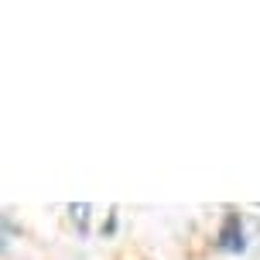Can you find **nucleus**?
Listing matches in <instances>:
<instances>
[{
    "instance_id": "nucleus-1",
    "label": "nucleus",
    "mask_w": 260,
    "mask_h": 260,
    "mask_svg": "<svg viewBox=\"0 0 260 260\" xmlns=\"http://www.w3.org/2000/svg\"><path fill=\"white\" fill-rule=\"evenodd\" d=\"M216 247L226 250V253H243L247 250V240H243V226H240V212H230L222 219V230L216 236Z\"/></svg>"
}]
</instances>
